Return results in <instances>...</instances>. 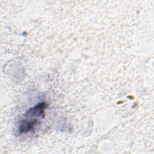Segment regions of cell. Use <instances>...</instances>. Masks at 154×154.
<instances>
[{"label":"cell","mask_w":154,"mask_h":154,"mask_svg":"<svg viewBox=\"0 0 154 154\" xmlns=\"http://www.w3.org/2000/svg\"><path fill=\"white\" fill-rule=\"evenodd\" d=\"M45 103H40L29 108L20 119L18 125L19 134H26L33 131L44 117Z\"/></svg>","instance_id":"obj_1"}]
</instances>
